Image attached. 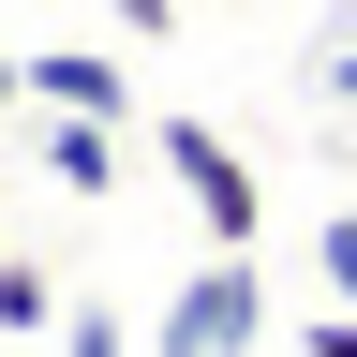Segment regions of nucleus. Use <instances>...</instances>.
Here are the masks:
<instances>
[{
	"label": "nucleus",
	"instance_id": "6",
	"mask_svg": "<svg viewBox=\"0 0 357 357\" xmlns=\"http://www.w3.org/2000/svg\"><path fill=\"white\" fill-rule=\"evenodd\" d=\"M312 268H328V298H342V312H357V208H342V223H328V238H312Z\"/></svg>",
	"mask_w": 357,
	"mask_h": 357
},
{
	"label": "nucleus",
	"instance_id": "1",
	"mask_svg": "<svg viewBox=\"0 0 357 357\" xmlns=\"http://www.w3.org/2000/svg\"><path fill=\"white\" fill-rule=\"evenodd\" d=\"M149 164L178 178V208H194L208 253H253V164L223 149V119H149Z\"/></svg>",
	"mask_w": 357,
	"mask_h": 357
},
{
	"label": "nucleus",
	"instance_id": "3",
	"mask_svg": "<svg viewBox=\"0 0 357 357\" xmlns=\"http://www.w3.org/2000/svg\"><path fill=\"white\" fill-rule=\"evenodd\" d=\"M30 105H75V119H134L119 60H89V45H30Z\"/></svg>",
	"mask_w": 357,
	"mask_h": 357
},
{
	"label": "nucleus",
	"instance_id": "9",
	"mask_svg": "<svg viewBox=\"0 0 357 357\" xmlns=\"http://www.w3.org/2000/svg\"><path fill=\"white\" fill-rule=\"evenodd\" d=\"M312 357H357V312H342V298L312 312Z\"/></svg>",
	"mask_w": 357,
	"mask_h": 357
},
{
	"label": "nucleus",
	"instance_id": "4",
	"mask_svg": "<svg viewBox=\"0 0 357 357\" xmlns=\"http://www.w3.org/2000/svg\"><path fill=\"white\" fill-rule=\"evenodd\" d=\"M30 149H45V178H60V194H119V119H30Z\"/></svg>",
	"mask_w": 357,
	"mask_h": 357
},
{
	"label": "nucleus",
	"instance_id": "7",
	"mask_svg": "<svg viewBox=\"0 0 357 357\" xmlns=\"http://www.w3.org/2000/svg\"><path fill=\"white\" fill-rule=\"evenodd\" d=\"M60 357H134V342H119V312H60Z\"/></svg>",
	"mask_w": 357,
	"mask_h": 357
},
{
	"label": "nucleus",
	"instance_id": "2",
	"mask_svg": "<svg viewBox=\"0 0 357 357\" xmlns=\"http://www.w3.org/2000/svg\"><path fill=\"white\" fill-rule=\"evenodd\" d=\"M253 328H268L253 253H194V283L164 298V342H149V357H253Z\"/></svg>",
	"mask_w": 357,
	"mask_h": 357
},
{
	"label": "nucleus",
	"instance_id": "8",
	"mask_svg": "<svg viewBox=\"0 0 357 357\" xmlns=\"http://www.w3.org/2000/svg\"><path fill=\"white\" fill-rule=\"evenodd\" d=\"M119 30H134V45H164V30H178V0H119Z\"/></svg>",
	"mask_w": 357,
	"mask_h": 357
},
{
	"label": "nucleus",
	"instance_id": "10",
	"mask_svg": "<svg viewBox=\"0 0 357 357\" xmlns=\"http://www.w3.org/2000/svg\"><path fill=\"white\" fill-rule=\"evenodd\" d=\"M15 105H30V60H15V45H0V134H15Z\"/></svg>",
	"mask_w": 357,
	"mask_h": 357
},
{
	"label": "nucleus",
	"instance_id": "5",
	"mask_svg": "<svg viewBox=\"0 0 357 357\" xmlns=\"http://www.w3.org/2000/svg\"><path fill=\"white\" fill-rule=\"evenodd\" d=\"M0 328H60V283H45L30 253H0Z\"/></svg>",
	"mask_w": 357,
	"mask_h": 357
}]
</instances>
